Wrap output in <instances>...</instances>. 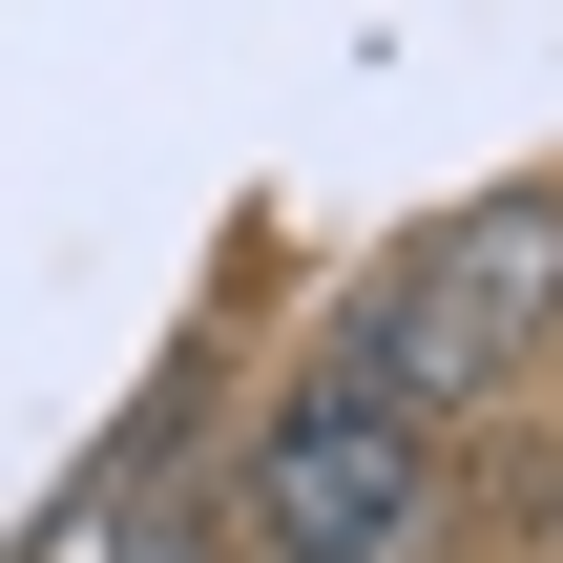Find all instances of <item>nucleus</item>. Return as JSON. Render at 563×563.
<instances>
[{
  "instance_id": "1",
  "label": "nucleus",
  "mask_w": 563,
  "mask_h": 563,
  "mask_svg": "<svg viewBox=\"0 0 563 563\" xmlns=\"http://www.w3.org/2000/svg\"><path fill=\"white\" fill-rule=\"evenodd\" d=\"M543 355H563V188H481V209L397 230V251L334 292V334H313V376H355V397L418 418V439L501 418Z\"/></svg>"
},
{
  "instance_id": "2",
  "label": "nucleus",
  "mask_w": 563,
  "mask_h": 563,
  "mask_svg": "<svg viewBox=\"0 0 563 563\" xmlns=\"http://www.w3.org/2000/svg\"><path fill=\"white\" fill-rule=\"evenodd\" d=\"M230 563H439L460 522V439H418V418H376L355 376H292L272 418H251V460H230Z\"/></svg>"
},
{
  "instance_id": "3",
  "label": "nucleus",
  "mask_w": 563,
  "mask_h": 563,
  "mask_svg": "<svg viewBox=\"0 0 563 563\" xmlns=\"http://www.w3.org/2000/svg\"><path fill=\"white\" fill-rule=\"evenodd\" d=\"M84 563H230V522H209L188 481H146V501H104V522H84Z\"/></svg>"
}]
</instances>
